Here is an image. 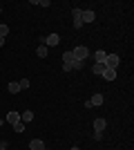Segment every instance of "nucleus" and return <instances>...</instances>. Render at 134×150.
<instances>
[{
	"label": "nucleus",
	"mask_w": 134,
	"mask_h": 150,
	"mask_svg": "<svg viewBox=\"0 0 134 150\" xmlns=\"http://www.w3.org/2000/svg\"><path fill=\"white\" fill-rule=\"evenodd\" d=\"M119 63H121L119 54H107V56H105V63H103V65H105L107 69H116V67H119Z\"/></svg>",
	"instance_id": "nucleus-1"
},
{
	"label": "nucleus",
	"mask_w": 134,
	"mask_h": 150,
	"mask_svg": "<svg viewBox=\"0 0 134 150\" xmlns=\"http://www.w3.org/2000/svg\"><path fill=\"white\" fill-rule=\"evenodd\" d=\"M72 54H74V58H76V61H85V58L89 56V50L85 47V45H78L76 50H72Z\"/></svg>",
	"instance_id": "nucleus-2"
},
{
	"label": "nucleus",
	"mask_w": 134,
	"mask_h": 150,
	"mask_svg": "<svg viewBox=\"0 0 134 150\" xmlns=\"http://www.w3.org/2000/svg\"><path fill=\"white\" fill-rule=\"evenodd\" d=\"M81 11H83V9H78V7L72 9V18H74V27H76V29L83 27V16H81Z\"/></svg>",
	"instance_id": "nucleus-3"
},
{
	"label": "nucleus",
	"mask_w": 134,
	"mask_h": 150,
	"mask_svg": "<svg viewBox=\"0 0 134 150\" xmlns=\"http://www.w3.org/2000/svg\"><path fill=\"white\" fill-rule=\"evenodd\" d=\"M58 43H60V36H58V34L45 36V45H47V47H54V45H58Z\"/></svg>",
	"instance_id": "nucleus-4"
},
{
	"label": "nucleus",
	"mask_w": 134,
	"mask_h": 150,
	"mask_svg": "<svg viewBox=\"0 0 134 150\" xmlns=\"http://www.w3.org/2000/svg\"><path fill=\"white\" fill-rule=\"evenodd\" d=\"M29 150H47V148H45L43 139H32V141H29Z\"/></svg>",
	"instance_id": "nucleus-5"
},
{
	"label": "nucleus",
	"mask_w": 134,
	"mask_h": 150,
	"mask_svg": "<svg viewBox=\"0 0 134 150\" xmlns=\"http://www.w3.org/2000/svg\"><path fill=\"white\" fill-rule=\"evenodd\" d=\"M81 16H83V25L94 23V11H92V9H83V11H81Z\"/></svg>",
	"instance_id": "nucleus-6"
},
{
	"label": "nucleus",
	"mask_w": 134,
	"mask_h": 150,
	"mask_svg": "<svg viewBox=\"0 0 134 150\" xmlns=\"http://www.w3.org/2000/svg\"><path fill=\"white\" fill-rule=\"evenodd\" d=\"M105 125H107V121L103 119V117L94 119V132H103V130H105Z\"/></svg>",
	"instance_id": "nucleus-7"
},
{
	"label": "nucleus",
	"mask_w": 134,
	"mask_h": 150,
	"mask_svg": "<svg viewBox=\"0 0 134 150\" xmlns=\"http://www.w3.org/2000/svg\"><path fill=\"white\" fill-rule=\"evenodd\" d=\"M20 121V112H16V110H11V112L7 114V123H11V125H16Z\"/></svg>",
	"instance_id": "nucleus-8"
},
{
	"label": "nucleus",
	"mask_w": 134,
	"mask_h": 150,
	"mask_svg": "<svg viewBox=\"0 0 134 150\" xmlns=\"http://www.w3.org/2000/svg\"><path fill=\"white\" fill-rule=\"evenodd\" d=\"M103 79H105V81H114V79H116V69H107V67H105V72H103Z\"/></svg>",
	"instance_id": "nucleus-9"
},
{
	"label": "nucleus",
	"mask_w": 134,
	"mask_h": 150,
	"mask_svg": "<svg viewBox=\"0 0 134 150\" xmlns=\"http://www.w3.org/2000/svg\"><path fill=\"white\" fill-rule=\"evenodd\" d=\"M20 121H22V123H29V121H34V112H32V110H25V112L20 114Z\"/></svg>",
	"instance_id": "nucleus-10"
},
{
	"label": "nucleus",
	"mask_w": 134,
	"mask_h": 150,
	"mask_svg": "<svg viewBox=\"0 0 134 150\" xmlns=\"http://www.w3.org/2000/svg\"><path fill=\"white\" fill-rule=\"evenodd\" d=\"M36 54H38V58H47V54H49V47H47V45H38Z\"/></svg>",
	"instance_id": "nucleus-11"
},
{
	"label": "nucleus",
	"mask_w": 134,
	"mask_h": 150,
	"mask_svg": "<svg viewBox=\"0 0 134 150\" xmlns=\"http://www.w3.org/2000/svg\"><path fill=\"white\" fill-rule=\"evenodd\" d=\"M7 90H9V94H18V92H20V85H18V81H11L9 85H7Z\"/></svg>",
	"instance_id": "nucleus-12"
},
{
	"label": "nucleus",
	"mask_w": 134,
	"mask_h": 150,
	"mask_svg": "<svg viewBox=\"0 0 134 150\" xmlns=\"http://www.w3.org/2000/svg\"><path fill=\"white\" fill-rule=\"evenodd\" d=\"M105 56H107V54H105L103 50H98V52L94 54V63H105Z\"/></svg>",
	"instance_id": "nucleus-13"
},
{
	"label": "nucleus",
	"mask_w": 134,
	"mask_h": 150,
	"mask_svg": "<svg viewBox=\"0 0 134 150\" xmlns=\"http://www.w3.org/2000/svg\"><path fill=\"white\" fill-rule=\"evenodd\" d=\"M89 103H92V105H103V94H94V96L89 99Z\"/></svg>",
	"instance_id": "nucleus-14"
},
{
	"label": "nucleus",
	"mask_w": 134,
	"mask_h": 150,
	"mask_svg": "<svg viewBox=\"0 0 134 150\" xmlns=\"http://www.w3.org/2000/svg\"><path fill=\"white\" fill-rule=\"evenodd\" d=\"M92 72H94V74H98V76H101L103 72H105V65H103V63H94V67H92Z\"/></svg>",
	"instance_id": "nucleus-15"
},
{
	"label": "nucleus",
	"mask_w": 134,
	"mask_h": 150,
	"mask_svg": "<svg viewBox=\"0 0 134 150\" xmlns=\"http://www.w3.org/2000/svg\"><path fill=\"white\" fill-rule=\"evenodd\" d=\"M63 63H72V65H74V54H72V52H65L63 54Z\"/></svg>",
	"instance_id": "nucleus-16"
},
{
	"label": "nucleus",
	"mask_w": 134,
	"mask_h": 150,
	"mask_svg": "<svg viewBox=\"0 0 134 150\" xmlns=\"http://www.w3.org/2000/svg\"><path fill=\"white\" fill-rule=\"evenodd\" d=\"M18 85H20V90H27L29 85H32V83H29V79H20V81H18Z\"/></svg>",
	"instance_id": "nucleus-17"
},
{
	"label": "nucleus",
	"mask_w": 134,
	"mask_h": 150,
	"mask_svg": "<svg viewBox=\"0 0 134 150\" xmlns=\"http://www.w3.org/2000/svg\"><path fill=\"white\" fill-rule=\"evenodd\" d=\"M9 36V27L7 25H0V38H7Z\"/></svg>",
	"instance_id": "nucleus-18"
},
{
	"label": "nucleus",
	"mask_w": 134,
	"mask_h": 150,
	"mask_svg": "<svg viewBox=\"0 0 134 150\" xmlns=\"http://www.w3.org/2000/svg\"><path fill=\"white\" fill-rule=\"evenodd\" d=\"M13 132H25V123H22V121H18V123L13 125Z\"/></svg>",
	"instance_id": "nucleus-19"
},
{
	"label": "nucleus",
	"mask_w": 134,
	"mask_h": 150,
	"mask_svg": "<svg viewBox=\"0 0 134 150\" xmlns=\"http://www.w3.org/2000/svg\"><path fill=\"white\" fill-rule=\"evenodd\" d=\"M85 67V61H76L74 58V69H83Z\"/></svg>",
	"instance_id": "nucleus-20"
},
{
	"label": "nucleus",
	"mask_w": 134,
	"mask_h": 150,
	"mask_svg": "<svg viewBox=\"0 0 134 150\" xmlns=\"http://www.w3.org/2000/svg\"><path fill=\"white\" fill-rule=\"evenodd\" d=\"M34 5H40V7H51V2H49V0H36Z\"/></svg>",
	"instance_id": "nucleus-21"
},
{
	"label": "nucleus",
	"mask_w": 134,
	"mask_h": 150,
	"mask_svg": "<svg viewBox=\"0 0 134 150\" xmlns=\"http://www.w3.org/2000/svg\"><path fill=\"white\" fill-rule=\"evenodd\" d=\"M63 69H65V72H72V69H74V65H72V63H63Z\"/></svg>",
	"instance_id": "nucleus-22"
},
{
	"label": "nucleus",
	"mask_w": 134,
	"mask_h": 150,
	"mask_svg": "<svg viewBox=\"0 0 134 150\" xmlns=\"http://www.w3.org/2000/svg\"><path fill=\"white\" fill-rule=\"evenodd\" d=\"M0 148H7V144H5V141H0Z\"/></svg>",
	"instance_id": "nucleus-23"
},
{
	"label": "nucleus",
	"mask_w": 134,
	"mask_h": 150,
	"mask_svg": "<svg viewBox=\"0 0 134 150\" xmlns=\"http://www.w3.org/2000/svg\"><path fill=\"white\" fill-rule=\"evenodd\" d=\"M2 45H5V38H0V47H2Z\"/></svg>",
	"instance_id": "nucleus-24"
},
{
	"label": "nucleus",
	"mask_w": 134,
	"mask_h": 150,
	"mask_svg": "<svg viewBox=\"0 0 134 150\" xmlns=\"http://www.w3.org/2000/svg\"><path fill=\"white\" fill-rule=\"evenodd\" d=\"M72 150H81V148H76V146H74V148H72Z\"/></svg>",
	"instance_id": "nucleus-25"
},
{
	"label": "nucleus",
	"mask_w": 134,
	"mask_h": 150,
	"mask_svg": "<svg viewBox=\"0 0 134 150\" xmlns=\"http://www.w3.org/2000/svg\"><path fill=\"white\" fill-rule=\"evenodd\" d=\"M0 150H7V148H0Z\"/></svg>",
	"instance_id": "nucleus-26"
}]
</instances>
